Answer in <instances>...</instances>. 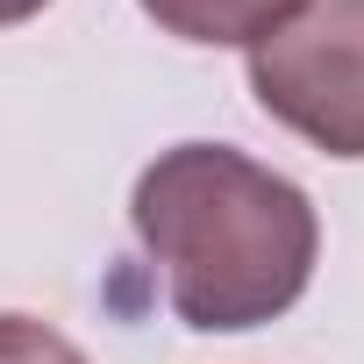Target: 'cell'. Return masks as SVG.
<instances>
[{"mask_svg": "<svg viewBox=\"0 0 364 364\" xmlns=\"http://www.w3.org/2000/svg\"><path fill=\"white\" fill-rule=\"evenodd\" d=\"M250 93L328 157H364V0H300L250 43Z\"/></svg>", "mask_w": 364, "mask_h": 364, "instance_id": "2", "label": "cell"}, {"mask_svg": "<svg viewBox=\"0 0 364 364\" xmlns=\"http://www.w3.org/2000/svg\"><path fill=\"white\" fill-rule=\"evenodd\" d=\"M136 8L164 29V36H178V43H208V50H250L257 36H272L300 0H136Z\"/></svg>", "mask_w": 364, "mask_h": 364, "instance_id": "3", "label": "cell"}, {"mask_svg": "<svg viewBox=\"0 0 364 364\" xmlns=\"http://www.w3.org/2000/svg\"><path fill=\"white\" fill-rule=\"evenodd\" d=\"M0 364H86L72 336H58L36 314H0Z\"/></svg>", "mask_w": 364, "mask_h": 364, "instance_id": "4", "label": "cell"}, {"mask_svg": "<svg viewBox=\"0 0 364 364\" xmlns=\"http://www.w3.org/2000/svg\"><path fill=\"white\" fill-rule=\"evenodd\" d=\"M43 8H50V0H0V29H15V22H29Z\"/></svg>", "mask_w": 364, "mask_h": 364, "instance_id": "5", "label": "cell"}, {"mask_svg": "<svg viewBox=\"0 0 364 364\" xmlns=\"http://www.w3.org/2000/svg\"><path fill=\"white\" fill-rule=\"evenodd\" d=\"M136 243L164 272L171 314L200 336H243L279 321L321 257L314 200L286 171L229 143H171L129 193Z\"/></svg>", "mask_w": 364, "mask_h": 364, "instance_id": "1", "label": "cell"}]
</instances>
